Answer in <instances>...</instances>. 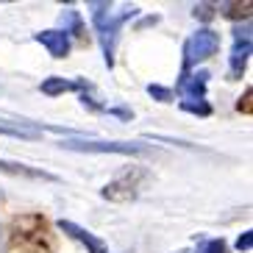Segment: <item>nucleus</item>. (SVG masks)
<instances>
[{"label": "nucleus", "instance_id": "obj_1", "mask_svg": "<svg viewBox=\"0 0 253 253\" xmlns=\"http://www.w3.org/2000/svg\"><path fill=\"white\" fill-rule=\"evenodd\" d=\"M8 253H56L50 225L42 214H20L8 225Z\"/></svg>", "mask_w": 253, "mask_h": 253}, {"label": "nucleus", "instance_id": "obj_2", "mask_svg": "<svg viewBox=\"0 0 253 253\" xmlns=\"http://www.w3.org/2000/svg\"><path fill=\"white\" fill-rule=\"evenodd\" d=\"M89 11H92V25H95V31H97V39H100V47H103L106 67L112 70L114 67V47H117L120 28H123L131 17H136L139 8H136V6H126L123 11L114 14L112 3H106V0H95V3H89Z\"/></svg>", "mask_w": 253, "mask_h": 253}, {"label": "nucleus", "instance_id": "obj_3", "mask_svg": "<svg viewBox=\"0 0 253 253\" xmlns=\"http://www.w3.org/2000/svg\"><path fill=\"white\" fill-rule=\"evenodd\" d=\"M61 148L81 150V153H120V156H145V153H150L148 145H139V142H100V139H64Z\"/></svg>", "mask_w": 253, "mask_h": 253}, {"label": "nucleus", "instance_id": "obj_4", "mask_svg": "<svg viewBox=\"0 0 253 253\" xmlns=\"http://www.w3.org/2000/svg\"><path fill=\"white\" fill-rule=\"evenodd\" d=\"M217 50H220V34H217V31H211V28L195 31L192 37L186 39V45H184V75L189 73L192 64L211 59Z\"/></svg>", "mask_w": 253, "mask_h": 253}, {"label": "nucleus", "instance_id": "obj_5", "mask_svg": "<svg viewBox=\"0 0 253 253\" xmlns=\"http://www.w3.org/2000/svg\"><path fill=\"white\" fill-rule=\"evenodd\" d=\"M145 178H148V172L142 170V167H128V170L120 172L114 181H109L100 195H103L106 201L128 203V201H134L136 195H139V186H142V181H145Z\"/></svg>", "mask_w": 253, "mask_h": 253}, {"label": "nucleus", "instance_id": "obj_6", "mask_svg": "<svg viewBox=\"0 0 253 253\" xmlns=\"http://www.w3.org/2000/svg\"><path fill=\"white\" fill-rule=\"evenodd\" d=\"M248 59H251V23L234 28V47L228 56V75L231 81H239L245 75Z\"/></svg>", "mask_w": 253, "mask_h": 253}, {"label": "nucleus", "instance_id": "obj_7", "mask_svg": "<svg viewBox=\"0 0 253 253\" xmlns=\"http://www.w3.org/2000/svg\"><path fill=\"white\" fill-rule=\"evenodd\" d=\"M206 84H209V73L198 70V73H186L178 81L175 92L181 95V103H203L206 100Z\"/></svg>", "mask_w": 253, "mask_h": 253}, {"label": "nucleus", "instance_id": "obj_8", "mask_svg": "<svg viewBox=\"0 0 253 253\" xmlns=\"http://www.w3.org/2000/svg\"><path fill=\"white\" fill-rule=\"evenodd\" d=\"M59 231H61V234H67L70 239H75V242H81V245L86 248V253H109V248H106L103 239L95 237L92 231L81 228L78 223H70V220H59Z\"/></svg>", "mask_w": 253, "mask_h": 253}, {"label": "nucleus", "instance_id": "obj_9", "mask_svg": "<svg viewBox=\"0 0 253 253\" xmlns=\"http://www.w3.org/2000/svg\"><path fill=\"white\" fill-rule=\"evenodd\" d=\"M34 39H37L39 45L50 53L53 59H67V53H70V37L64 34V31H59V28L39 31Z\"/></svg>", "mask_w": 253, "mask_h": 253}, {"label": "nucleus", "instance_id": "obj_10", "mask_svg": "<svg viewBox=\"0 0 253 253\" xmlns=\"http://www.w3.org/2000/svg\"><path fill=\"white\" fill-rule=\"evenodd\" d=\"M0 134L6 136H20V139H39L42 136V128L37 123H28V120H8L0 117Z\"/></svg>", "mask_w": 253, "mask_h": 253}, {"label": "nucleus", "instance_id": "obj_11", "mask_svg": "<svg viewBox=\"0 0 253 253\" xmlns=\"http://www.w3.org/2000/svg\"><path fill=\"white\" fill-rule=\"evenodd\" d=\"M0 172H11V175H23V178H37V181H59L53 172L45 170H34L28 164H14V162H3L0 159Z\"/></svg>", "mask_w": 253, "mask_h": 253}, {"label": "nucleus", "instance_id": "obj_12", "mask_svg": "<svg viewBox=\"0 0 253 253\" xmlns=\"http://www.w3.org/2000/svg\"><path fill=\"white\" fill-rule=\"evenodd\" d=\"M61 28L59 31H64V34H73V37H78V39H86V28H84V20H81V14H78V11H75L73 6L70 8H64V11H61Z\"/></svg>", "mask_w": 253, "mask_h": 253}, {"label": "nucleus", "instance_id": "obj_13", "mask_svg": "<svg viewBox=\"0 0 253 253\" xmlns=\"http://www.w3.org/2000/svg\"><path fill=\"white\" fill-rule=\"evenodd\" d=\"M39 89L45 92V95L56 97V95H64V92H75L78 89V81H67L61 75H50V78H45V81L39 84Z\"/></svg>", "mask_w": 253, "mask_h": 253}, {"label": "nucleus", "instance_id": "obj_14", "mask_svg": "<svg viewBox=\"0 0 253 253\" xmlns=\"http://www.w3.org/2000/svg\"><path fill=\"white\" fill-rule=\"evenodd\" d=\"M220 14L231 17V20H245L251 23V3H223V6H214Z\"/></svg>", "mask_w": 253, "mask_h": 253}, {"label": "nucleus", "instance_id": "obj_15", "mask_svg": "<svg viewBox=\"0 0 253 253\" xmlns=\"http://www.w3.org/2000/svg\"><path fill=\"white\" fill-rule=\"evenodd\" d=\"M148 95L153 97V100H159V103H172V89H167V86H159V84H150V86H148Z\"/></svg>", "mask_w": 253, "mask_h": 253}, {"label": "nucleus", "instance_id": "obj_16", "mask_svg": "<svg viewBox=\"0 0 253 253\" xmlns=\"http://www.w3.org/2000/svg\"><path fill=\"white\" fill-rule=\"evenodd\" d=\"M198 253H228V245H225V239H209V242H203V248Z\"/></svg>", "mask_w": 253, "mask_h": 253}, {"label": "nucleus", "instance_id": "obj_17", "mask_svg": "<svg viewBox=\"0 0 253 253\" xmlns=\"http://www.w3.org/2000/svg\"><path fill=\"white\" fill-rule=\"evenodd\" d=\"M192 14H195V20H211V17H214V6H211V3H198V6L192 8Z\"/></svg>", "mask_w": 253, "mask_h": 253}, {"label": "nucleus", "instance_id": "obj_18", "mask_svg": "<svg viewBox=\"0 0 253 253\" xmlns=\"http://www.w3.org/2000/svg\"><path fill=\"white\" fill-rule=\"evenodd\" d=\"M251 245H253L251 231H245V234H242V237L237 239V251H251Z\"/></svg>", "mask_w": 253, "mask_h": 253}, {"label": "nucleus", "instance_id": "obj_19", "mask_svg": "<svg viewBox=\"0 0 253 253\" xmlns=\"http://www.w3.org/2000/svg\"><path fill=\"white\" fill-rule=\"evenodd\" d=\"M237 109H239V112H245V114H251V89H245V95L239 97Z\"/></svg>", "mask_w": 253, "mask_h": 253}, {"label": "nucleus", "instance_id": "obj_20", "mask_svg": "<svg viewBox=\"0 0 253 253\" xmlns=\"http://www.w3.org/2000/svg\"><path fill=\"white\" fill-rule=\"evenodd\" d=\"M178 253H189V251H178Z\"/></svg>", "mask_w": 253, "mask_h": 253}]
</instances>
